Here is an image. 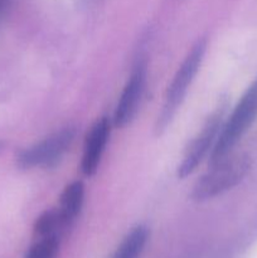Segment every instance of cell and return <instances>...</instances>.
I'll use <instances>...</instances> for the list:
<instances>
[{"label":"cell","instance_id":"obj_12","mask_svg":"<svg viewBox=\"0 0 257 258\" xmlns=\"http://www.w3.org/2000/svg\"><path fill=\"white\" fill-rule=\"evenodd\" d=\"M9 3H10V0H0V15H2V13L7 9V7L9 5Z\"/></svg>","mask_w":257,"mask_h":258},{"label":"cell","instance_id":"obj_1","mask_svg":"<svg viewBox=\"0 0 257 258\" xmlns=\"http://www.w3.org/2000/svg\"><path fill=\"white\" fill-rule=\"evenodd\" d=\"M207 47H208V40L206 38H201L197 40L174 75L173 80L166 90L163 107H161L158 121H156L155 130L158 135L163 134L168 128L171 120L183 103L194 78L201 70Z\"/></svg>","mask_w":257,"mask_h":258},{"label":"cell","instance_id":"obj_3","mask_svg":"<svg viewBox=\"0 0 257 258\" xmlns=\"http://www.w3.org/2000/svg\"><path fill=\"white\" fill-rule=\"evenodd\" d=\"M257 118V78L247 87L242 97L234 106L231 115L223 121L218 139L209 155V165L218 163L233 153V149L242 136L249 130Z\"/></svg>","mask_w":257,"mask_h":258},{"label":"cell","instance_id":"obj_8","mask_svg":"<svg viewBox=\"0 0 257 258\" xmlns=\"http://www.w3.org/2000/svg\"><path fill=\"white\" fill-rule=\"evenodd\" d=\"M83 203H85V184L82 181H72L63 189L57 208L63 219L71 227L80 216Z\"/></svg>","mask_w":257,"mask_h":258},{"label":"cell","instance_id":"obj_2","mask_svg":"<svg viewBox=\"0 0 257 258\" xmlns=\"http://www.w3.org/2000/svg\"><path fill=\"white\" fill-rule=\"evenodd\" d=\"M209 168L193 185L190 198L194 202H207L238 185L251 168V158L244 153H232Z\"/></svg>","mask_w":257,"mask_h":258},{"label":"cell","instance_id":"obj_6","mask_svg":"<svg viewBox=\"0 0 257 258\" xmlns=\"http://www.w3.org/2000/svg\"><path fill=\"white\" fill-rule=\"evenodd\" d=\"M146 87V64L139 62L134 67L127 82L118 97L117 105L113 112L112 123L115 127H125L135 118Z\"/></svg>","mask_w":257,"mask_h":258},{"label":"cell","instance_id":"obj_7","mask_svg":"<svg viewBox=\"0 0 257 258\" xmlns=\"http://www.w3.org/2000/svg\"><path fill=\"white\" fill-rule=\"evenodd\" d=\"M110 135L111 121L106 116L98 118L90 128L86 135L82 159H81V171L83 175L92 176L97 173Z\"/></svg>","mask_w":257,"mask_h":258},{"label":"cell","instance_id":"obj_11","mask_svg":"<svg viewBox=\"0 0 257 258\" xmlns=\"http://www.w3.org/2000/svg\"><path fill=\"white\" fill-rule=\"evenodd\" d=\"M59 251V238L45 237L38 238L28 251L25 258H57Z\"/></svg>","mask_w":257,"mask_h":258},{"label":"cell","instance_id":"obj_5","mask_svg":"<svg viewBox=\"0 0 257 258\" xmlns=\"http://www.w3.org/2000/svg\"><path fill=\"white\" fill-rule=\"evenodd\" d=\"M75 138L76 130L73 127L60 128L20 151L17 156L18 165L22 169L54 168L70 150Z\"/></svg>","mask_w":257,"mask_h":258},{"label":"cell","instance_id":"obj_10","mask_svg":"<svg viewBox=\"0 0 257 258\" xmlns=\"http://www.w3.org/2000/svg\"><path fill=\"white\" fill-rule=\"evenodd\" d=\"M149 239V229L145 226H136L126 234L111 258H139Z\"/></svg>","mask_w":257,"mask_h":258},{"label":"cell","instance_id":"obj_9","mask_svg":"<svg viewBox=\"0 0 257 258\" xmlns=\"http://www.w3.org/2000/svg\"><path fill=\"white\" fill-rule=\"evenodd\" d=\"M68 228H71V226L63 219L58 208H52L47 209L38 217L34 223V234L38 238L55 237L60 239Z\"/></svg>","mask_w":257,"mask_h":258},{"label":"cell","instance_id":"obj_4","mask_svg":"<svg viewBox=\"0 0 257 258\" xmlns=\"http://www.w3.org/2000/svg\"><path fill=\"white\" fill-rule=\"evenodd\" d=\"M227 103H219L218 107L209 115L204 125L202 126L201 131L191 139L190 143L185 148L181 163L176 169L178 178L184 179L191 175L197 170L202 161L211 155L214 145L218 139L219 131L224 121V113H226Z\"/></svg>","mask_w":257,"mask_h":258}]
</instances>
